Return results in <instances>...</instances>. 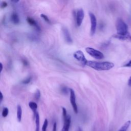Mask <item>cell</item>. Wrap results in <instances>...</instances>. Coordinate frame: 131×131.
Returning a JSON list of instances; mask_svg holds the SVG:
<instances>
[{
  "label": "cell",
  "instance_id": "6da1fadb",
  "mask_svg": "<svg viewBox=\"0 0 131 131\" xmlns=\"http://www.w3.org/2000/svg\"><path fill=\"white\" fill-rule=\"evenodd\" d=\"M86 66L97 71H107L112 69L114 64L110 61H88Z\"/></svg>",
  "mask_w": 131,
  "mask_h": 131
},
{
  "label": "cell",
  "instance_id": "7a4b0ae2",
  "mask_svg": "<svg viewBox=\"0 0 131 131\" xmlns=\"http://www.w3.org/2000/svg\"><path fill=\"white\" fill-rule=\"evenodd\" d=\"M117 34L119 35H125L129 33L127 24L120 18H118L116 23Z\"/></svg>",
  "mask_w": 131,
  "mask_h": 131
},
{
  "label": "cell",
  "instance_id": "3957f363",
  "mask_svg": "<svg viewBox=\"0 0 131 131\" xmlns=\"http://www.w3.org/2000/svg\"><path fill=\"white\" fill-rule=\"evenodd\" d=\"M85 51L90 56L97 59H102L104 58V56L103 54L101 51L91 47L86 48Z\"/></svg>",
  "mask_w": 131,
  "mask_h": 131
},
{
  "label": "cell",
  "instance_id": "277c9868",
  "mask_svg": "<svg viewBox=\"0 0 131 131\" xmlns=\"http://www.w3.org/2000/svg\"><path fill=\"white\" fill-rule=\"evenodd\" d=\"M73 56L77 60L80 62L83 67L86 66L88 60L85 58L83 53L81 51L78 50L75 52L73 54Z\"/></svg>",
  "mask_w": 131,
  "mask_h": 131
},
{
  "label": "cell",
  "instance_id": "5b68a950",
  "mask_svg": "<svg viewBox=\"0 0 131 131\" xmlns=\"http://www.w3.org/2000/svg\"><path fill=\"white\" fill-rule=\"evenodd\" d=\"M89 15L90 16L91 20V30L90 33L92 36L94 35L96 32V27H97V19L95 15L91 12H89Z\"/></svg>",
  "mask_w": 131,
  "mask_h": 131
},
{
  "label": "cell",
  "instance_id": "8992f818",
  "mask_svg": "<svg viewBox=\"0 0 131 131\" xmlns=\"http://www.w3.org/2000/svg\"><path fill=\"white\" fill-rule=\"evenodd\" d=\"M69 91H70V102L71 104L72 105L73 111L74 112V113L75 114H77L78 113V107H77V105L76 104V96H75V92L72 89H69Z\"/></svg>",
  "mask_w": 131,
  "mask_h": 131
},
{
  "label": "cell",
  "instance_id": "52a82bcc",
  "mask_svg": "<svg viewBox=\"0 0 131 131\" xmlns=\"http://www.w3.org/2000/svg\"><path fill=\"white\" fill-rule=\"evenodd\" d=\"M84 17V12L82 8L77 10L76 13V22L77 26L79 27L81 26Z\"/></svg>",
  "mask_w": 131,
  "mask_h": 131
},
{
  "label": "cell",
  "instance_id": "ba28073f",
  "mask_svg": "<svg viewBox=\"0 0 131 131\" xmlns=\"http://www.w3.org/2000/svg\"><path fill=\"white\" fill-rule=\"evenodd\" d=\"M62 31L65 41L68 43H72L73 42V40L69 30L66 27H63L62 28Z\"/></svg>",
  "mask_w": 131,
  "mask_h": 131
},
{
  "label": "cell",
  "instance_id": "9c48e42d",
  "mask_svg": "<svg viewBox=\"0 0 131 131\" xmlns=\"http://www.w3.org/2000/svg\"><path fill=\"white\" fill-rule=\"evenodd\" d=\"M71 122V116L68 115V116L63 119V125L61 131H69Z\"/></svg>",
  "mask_w": 131,
  "mask_h": 131
},
{
  "label": "cell",
  "instance_id": "30bf717a",
  "mask_svg": "<svg viewBox=\"0 0 131 131\" xmlns=\"http://www.w3.org/2000/svg\"><path fill=\"white\" fill-rule=\"evenodd\" d=\"M114 38H117L119 40H127V41H131V34L129 32L125 35H119L117 34L113 35Z\"/></svg>",
  "mask_w": 131,
  "mask_h": 131
},
{
  "label": "cell",
  "instance_id": "8fae6325",
  "mask_svg": "<svg viewBox=\"0 0 131 131\" xmlns=\"http://www.w3.org/2000/svg\"><path fill=\"white\" fill-rule=\"evenodd\" d=\"M29 106L31 109L33 113V117H35L36 113H37V104L36 102L33 101H30L29 102Z\"/></svg>",
  "mask_w": 131,
  "mask_h": 131
},
{
  "label": "cell",
  "instance_id": "7c38bea8",
  "mask_svg": "<svg viewBox=\"0 0 131 131\" xmlns=\"http://www.w3.org/2000/svg\"><path fill=\"white\" fill-rule=\"evenodd\" d=\"M26 20H27V23L30 26L35 27L36 28V29H37L38 30H40V28H39V26L37 25V24L36 23V22L35 21V20L33 18H31L30 17H28L27 18Z\"/></svg>",
  "mask_w": 131,
  "mask_h": 131
},
{
  "label": "cell",
  "instance_id": "4fadbf2b",
  "mask_svg": "<svg viewBox=\"0 0 131 131\" xmlns=\"http://www.w3.org/2000/svg\"><path fill=\"white\" fill-rule=\"evenodd\" d=\"M11 20L14 24H18L19 23V18L16 13L13 12L11 14Z\"/></svg>",
  "mask_w": 131,
  "mask_h": 131
},
{
  "label": "cell",
  "instance_id": "5bb4252c",
  "mask_svg": "<svg viewBox=\"0 0 131 131\" xmlns=\"http://www.w3.org/2000/svg\"><path fill=\"white\" fill-rule=\"evenodd\" d=\"M35 121V131H39L40 128V118L38 112H37L35 117L34 118Z\"/></svg>",
  "mask_w": 131,
  "mask_h": 131
},
{
  "label": "cell",
  "instance_id": "9a60e30c",
  "mask_svg": "<svg viewBox=\"0 0 131 131\" xmlns=\"http://www.w3.org/2000/svg\"><path fill=\"white\" fill-rule=\"evenodd\" d=\"M17 120L18 122H20L22 118V108L20 105L17 106V114H16Z\"/></svg>",
  "mask_w": 131,
  "mask_h": 131
},
{
  "label": "cell",
  "instance_id": "2e32d148",
  "mask_svg": "<svg viewBox=\"0 0 131 131\" xmlns=\"http://www.w3.org/2000/svg\"><path fill=\"white\" fill-rule=\"evenodd\" d=\"M130 123L131 121L130 120H128L121 126V127L119 129L118 131H127V129L130 125Z\"/></svg>",
  "mask_w": 131,
  "mask_h": 131
},
{
  "label": "cell",
  "instance_id": "e0dca14e",
  "mask_svg": "<svg viewBox=\"0 0 131 131\" xmlns=\"http://www.w3.org/2000/svg\"><path fill=\"white\" fill-rule=\"evenodd\" d=\"M9 114V110L7 107H5L3 108L2 112V115L3 117H6Z\"/></svg>",
  "mask_w": 131,
  "mask_h": 131
},
{
  "label": "cell",
  "instance_id": "ac0fdd59",
  "mask_svg": "<svg viewBox=\"0 0 131 131\" xmlns=\"http://www.w3.org/2000/svg\"><path fill=\"white\" fill-rule=\"evenodd\" d=\"M48 125V121L47 119H45L42 126V131H47Z\"/></svg>",
  "mask_w": 131,
  "mask_h": 131
},
{
  "label": "cell",
  "instance_id": "d6986e66",
  "mask_svg": "<svg viewBox=\"0 0 131 131\" xmlns=\"http://www.w3.org/2000/svg\"><path fill=\"white\" fill-rule=\"evenodd\" d=\"M34 97L36 100H38L40 97V92L39 90H36L35 94Z\"/></svg>",
  "mask_w": 131,
  "mask_h": 131
},
{
  "label": "cell",
  "instance_id": "ffe728a7",
  "mask_svg": "<svg viewBox=\"0 0 131 131\" xmlns=\"http://www.w3.org/2000/svg\"><path fill=\"white\" fill-rule=\"evenodd\" d=\"M40 17H42V18L44 19V20L46 21L47 23H49V24H50V23H51L50 19H49L48 17L46 15H45V14H40Z\"/></svg>",
  "mask_w": 131,
  "mask_h": 131
},
{
  "label": "cell",
  "instance_id": "44dd1931",
  "mask_svg": "<svg viewBox=\"0 0 131 131\" xmlns=\"http://www.w3.org/2000/svg\"><path fill=\"white\" fill-rule=\"evenodd\" d=\"M31 80V77L30 76V77H28L26 78L25 79L21 81V82H22V83H23V84H27L29 83L30 82Z\"/></svg>",
  "mask_w": 131,
  "mask_h": 131
},
{
  "label": "cell",
  "instance_id": "7402d4cb",
  "mask_svg": "<svg viewBox=\"0 0 131 131\" xmlns=\"http://www.w3.org/2000/svg\"><path fill=\"white\" fill-rule=\"evenodd\" d=\"M61 92H62L63 94H67L68 93L69 91H70V90H68V89L67 87H66V86H63V87L61 88Z\"/></svg>",
  "mask_w": 131,
  "mask_h": 131
},
{
  "label": "cell",
  "instance_id": "603a6c76",
  "mask_svg": "<svg viewBox=\"0 0 131 131\" xmlns=\"http://www.w3.org/2000/svg\"><path fill=\"white\" fill-rule=\"evenodd\" d=\"M62 116H63V119L66 118L68 116V114H67V110L65 107H62Z\"/></svg>",
  "mask_w": 131,
  "mask_h": 131
},
{
  "label": "cell",
  "instance_id": "cb8c5ba5",
  "mask_svg": "<svg viewBox=\"0 0 131 131\" xmlns=\"http://www.w3.org/2000/svg\"><path fill=\"white\" fill-rule=\"evenodd\" d=\"M7 5H8V4H7V2H5V1H3V2H2V3H1V8H2V9L5 8L7 6Z\"/></svg>",
  "mask_w": 131,
  "mask_h": 131
},
{
  "label": "cell",
  "instance_id": "d4e9b609",
  "mask_svg": "<svg viewBox=\"0 0 131 131\" xmlns=\"http://www.w3.org/2000/svg\"><path fill=\"white\" fill-rule=\"evenodd\" d=\"M123 67L131 68V60H130L128 62H127L126 63H125V64L123 66Z\"/></svg>",
  "mask_w": 131,
  "mask_h": 131
},
{
  "label": "cell",
  "instance_id": "484cf974",
  "mask_svg": "<svg viewBox=\"0 0 131 131\" xmlns=\"http://www.w3.org/2000/svg\"><path fill=\"white\" fill-rule=\"evenodd\" d=\"M56 129H57V123H56V122H55L53 123L52 131H56Z\"/></svg>",
  "mask_w": 131,
  "mask_h": 131
},
{
  "label": "cell",
  "instance_id": "4316f807",
  "mask_svg": "<svg viewBox=\"0 0 131 131\" xmlns=\"http://www.w3.org/2000/svg\"><path fill=\"white\" fill-rule=\"evenodd\" d=\"M127 84L129 86L131 87V76H130V77L129 78L128 80V82H127Z\"/></svg>",
  "mask_w": 131,
  "mask_h": 131
},
{
  "label": "cell",
  "instance_id": "83f0119b",
  "mask_svg": "<svg viewBox=\"0 0 131 131\" xmlns=\"http://www.w3.org/2000/svg\"><path fill=\"white\" fill-rule=\"evenodd\" d=\"M3 99V95L2 92H1V100H0L1 103L2 102Z\"/></svg>",
  "mask_w": 131,
  "mask_h": 131
},
{
  "label": "cell",
  "instance_id": "f1b7e54d",
  "mask_svg": "<svg viewBox=\"0 0 131 131\" xmlns=\"http://www.w3.org/2000/svg\"><path fill=\"white\" fill-rule=\"evenodd\" d=\"M23 62L24 63V65H25V66H26V65H27L28 64V62L27 61H26L25 60H23Z\"/></svg>",
  "mask_w": 131,
  "mask_h": 131
},
{
  "label": "cell",
  "instance_id": "f546056e",
  "mask_svg": "<svg viewBox=\"0 0 131 131\" xmlns=\"http://www.w3.org/2000/svg\"><path fill=\"white\" fill-rule=\"evenodd\" d=\"M1 72L2 71V70H3V64H2V62H1Z\"/></svg>",
  "mask_w": 131,
  "mask_h": 131
},
{
  "label": "cell",
  "instance_id": "4dcf8cb0",
  "mask_svg": "<svg viewBox=\"0 0 131 131\" xmlns=\"http://www.w3.org/2000/svg\"><path fill=\"white\" fill-rule=\"evenodd\" d=\"M12 3H17L19 1H11Z\"/></svg>",
  "mask_w": 131,
  "mask_h": 131
}]
</instances>
